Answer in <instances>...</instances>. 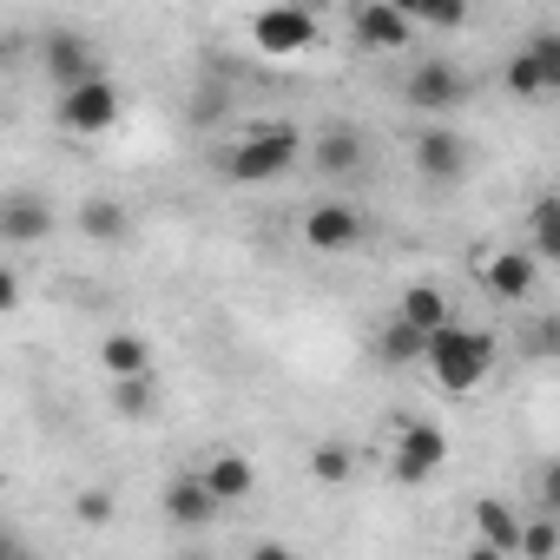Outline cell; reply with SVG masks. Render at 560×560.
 <instances>
[{"mask_svg":"<svg viewBox=\"0 0 560 560\" xmlns=\"http://www.w3.org/2000/svg\"><path fill=\"white\" fill-rule=\"evenodd\" d=\"M475 553H508L514 560V547H521V514L508 508V501H475Z\"/></svg>","mask_w":560,"mask_h":560,"instance_id":"15","label":"cell"},{"mask_svg":"<svg viewBox=\"0 0 560 560\" xmlns=\"http://www.w3.org/2000/svg\"><path fill=\"white\" fill-rule=\"evenodd\" d=\"M389 8H402V14H409V21H416V14H422V8H429V0H389Z\"/></svg>","mask_w":560,"mask_h":560,"instance_id":"31","label":"cell"},{"mask_svg":"<svg viewBox=\"0 0 560 560\" xmlns=\"http://www.w3.org/2000/svg\"><path fill=\"white\" fill-rule=\"evenodd\" d=\"M159 508H165L172 527H211L218 521V494L205 488V475H172L165 494H159Z\"/></svg>","mask_w":560,"mask_h":560,"instance_id":"12","label":"cell"},{"mask_svg":"<svg viewBox=\"0 0 560 560\" xmlns=\"http://www.w3.org/2000/svg\"><path fill=\"white\" fill-rule=\"evenodd\" d=\"M40 67H47L54 86H73V80H86L100 67V54H93V40L80 27H47L40 34Z\"/></svg>","mask_w":560,"mask_h":560,"instance_id":"10","label":"cell"},{"mask_svg":"<svg viewBox=\"0 0 560 560\" xmlns=\"http://www.w3.org/2000/svg\"><path fill=\"white\" fill-rule=\"evenodd\" d=\"M350 34L370 47V54H402L416 40V21L402 8H389V0H363V8L350 14Z\"/></svg>","mask_w":560,"mask_h":560,"instance_id":"11","label":"cell"},{"mask_svg":"<svg viewBox=\"0 0 560 560\" xmlns=\"http://www.w3.org/2000/svg\"><path fill=\"white\" fill-rule=\"evenodd\" d=\"M250 47L270 54V60H298L317 47V14L298 8V0H277V8H257L250 14Z\"/></svg>","mask_w":560,"mask_h":560,"instance_id":"3","label":"cell"},{"mask_svg":"<svg viewBox=\"0 0 560 560\" xmlns=\"http://www.w3.org/2000/svg\"><path fill=\"white\" fill-rule=\"evenodd\" d=\"M508 93H514V100H553V80L540 73L534 47H521V54L508 60Z\"/></svg>","mask_w":560,"mask_h":560,"instance_id":"21","label":"cell"},{"mask_svg":"<svg viewBox=\"0 0 560 560\" xmlns=\"http://www.w3.org/2000/svg\"><path fill=\"white\" fill-rule=\"evenodd\" d=\"M416 172H422L429 185L468 178V139H462L455 126H422V132H416Z\"/></svg>","mask_w":560,"mask_h":560,"instance_id":"9","label":"cell"},{"mask_svg":"<svg viewBox=\"0 0 560 560\" xmlns=\"http://www.w3.org/2000/svg\"><path fill=\"white\" fill-rule=\"evenodd\" d=\"M311 475H317L324 488H343V481L357 475V455H350V442H317V448H311Z\"/></svg>","mask_w":560,"mask_h":560,"instance_id":"23","label":"cell"},{"mask_svg":"<svg viewBox=\"0 0 560 560\" xmlns=\"http://www.w3.org/2000/svg\"><path fill=\"white\" fill-rule=\"evenodd\" d=\"M396 317H402V324H416V330L429 337V330L455 324V298H448L442 284H409V291H402V304H396Z\"/></svg>","mask_w":560,"mask_h":560,"instance_id":"16","label":"cell"},{"mask_svg":"<svg viewBox=\"0 0 560 560\" xmlns=\"http://www.w3.org/2000/svg\"><path fill=\"white\" fill-rule=\"evenodd\" d=\"M159 409V383H152V370H139V376H113V416L119 422H145Z\"/></svg>","mask_w":560,"mask_h":560,"instance_id":"20","label":"cell"},{"mask_svg":"<svg viewBox=\"0 0 560 560\" xmlns=\"http://www.w3.org/2000/svg\"><path fill=\"white\" fill-rule=\"evenodd\" d=\"M80 231H86V244H126L132 211H126L119 198H86V205H80Z\"/></svg>","mask_w":560,"mask_h":560,"instance_id":"18","label":"cell"},{"mask_svg":"<svg viewBox=\"0 0 560 560\" xmlns=\"http://www.w3.org/2000/svg\"><path fill=\"white\" fill-rule=\"evenodd\" d=\"M527 47H534V60H540V73H547V80H553V93H560V34H534Z\"/></svg>","mask_w":560,"mask_h":560,"instance_id":"28","label":"cell"},{"mask_svg":"<svg viewBox=\"0 0 560 560\" xmlns=\"http://www.w3.org/2000/svg\"><path fill=\"white\" fill-rule=\"evenodd\" d=\"M376 357H383V363H422V330L402 324V317H389L383 337H376Z\"/></svg>","mask_w":560,"mask_h":560,"instance_id":"22","label":"cell"},{"mask_svg":"<svg viewBox=\"0 0 560 560\" xmlns=\"http://www.w3.org/2000/svg\"><path fill=\"white\" fill-rule=\"evenodd\" d=\"M198 475H205V488L218 494V508H237V501L257 488V468H250V455H237V448H218Z\"/></svg>","mask_w":560,"mask_h":560,"instance_id":"14","label":"cell"},{"mask_svg":"<svg viewBox=\"0 0 560 560\" xmlns=\"http://www.w3.org/2000/svg\"><path fill=\"white\" fill-rule=\"evenodd\" d=\"M317 165H324V178H357L363 172V132L357 126L317 132Z\"/></svg>","mask_w":560,"mask_h":560,"instance_id":"17","label":"cell"},{"mask_svg":"<svg viewBox=\"0 0 560 560\" xmlns=\"http://www.w3.org/2000/svg\"><path fill=\"white\" fill-rule=\"evenodd\" d=\"M494 357H501V350H494V337H488V330H468L462 317L422 337V363H429V376H435L448 396H475V389L488 383Z\"/></svg>","mask_w":560,"mask_h":560,"instance_id":"2","label":"cell"},{"mask_svg":"<svg viewBox=\"0 0 560 560\" xmlns=\"http://www.w3.org/2000/svg\"><path fill=\"white\" fill-rule=\"evenodd\" d=\"M0 67H8V34H0Z\"/></svg>","mask_w":560,"mask_h":560,"instance_id":"33","label":"cell"},{"mask_svg":"<svg viewBox=\"0 0 560 560\" xmlns=\"http://www.w3.org/2000/svg\"><path fill=\"white\" fill-rule=\"evenodd\" d=\"M14 311H21V277L0 264V317H14Z\"/></svg>","mask_w":560,"mask_h":560,"instance_id":"29","label":"cell"},{"mask_svg":"<svg viewBox=\"0 0 560 560\" xmlns=\"http://www.w3.org/2000/svg\"><path fill=\"white\" fill-rule=\"evenodd\" d=\"M73 514H80L86 527H106V521H113V494H106V488H80V501H73Z\"/></svg>","mask_w":560,"mask_h":560,"instance_id":"27","label":"cell"},{"mask_svg":"<svg viewBox=\"0 0 560 560\" xmlns=\"http://www.w3.org/2000/svg\"><path fill=\"white\" fill-rule=\"evenodd\" d=\"M527 250H534V257H560V198H540V205H534Z\"/></svg>","mask_w":560,"mask_h":560,"instance_id":"24","label":"cell"},{"mask_svg":"<svg viewBox=\"0 0 560 560\" xmlns=\"http://www.w3.org/2000/svg\"><path fill=\"white\" fill-rule=\"evenodd\" d=\"M298 152H304V132H298L291 119H250V126L224 145L218 172L237 178V185H270V178H284V172L298 165Z\"/></svg>","mask_w":560,"mask_h":560,"instance_id":"1","label":"cell"},{"mask_svg":"<svg viewBox=\"0 0 560 560\" xmlns=\"http://www.w3.org/2000/svg\"><path fill=\"white\" fill-rule=\"evenodd\" d=\"M481 277H488V291H494V298L521 304V298H534V277H540V257H534V250H494Z\"/></svg>","mask_w":560,"mask_h":560,"instance_id":"13","label":"cell"},{"mask_svg":"<svg viewBox=\"0 0 560 560\" xmlns=\"http://www.w3.org/2000/svg\"><path fill=\"white\" fill-rule=\"evenodd\" d=\"M14 553H21V540H14V534H0V560H14Z\"/></svg>","mask_w":560,"mask_h":560,"instance_id":"32","label":"cell"},{"mask_svg":"<svg viewBox=\"0 0 560 560\" xmlns=\"http://www.w3.org/2000/svg\"><path fill=\"white\" fill-rule=\"evenodd\" d=\"M442 462H448V435H442V422H422V416H409V422L396 429V455H389L396 481H429Z\"/></svg>","mask_w":560,"mask_h":560,"instance_id":"6","label":"cell"},{"mask_svg":"<svg viewBox=\"0 0 560 560\" xmlns=\"http://www.w3.org/2000/svg\"><path fill=\"white\" fill-rule=\"evenodd\" d=\"M218 113H224V93H205V100H198V106H191V119H198V126H211V119H218Z\"/></svg>","mask_w":560,"mask_h":560,"instance_id":"30","label":"cell"},{"mask_svg":"<svg viewBox=\"0 0 560 560\" xmlns=\"http://www.w3.org/2000/svg\"><path fill=\"white\" fill-rule=\"evenodd\" d=\"M100 363H106V376H139V370H152V343L139 330H113L100 343Z\"/></svg>","mask_w":560,"mask_h":560,"instance_id":"19","label":"cell"},{"mask_svg":"<svg viewBox=\"0 0 560 560\" xmlns=\"http://www.w3.org/2000/svg\"><path fill=\"white\" fill-rule=\"evenodd\" d=\"M298 8H311V14H317V8H324V0H298Z\"/></svg>","mask_w":560,"mask_h":560,"instance_id":"34","label":"cell"},{"mask_svg":"<svg viewBox=\"0 0 560 560\" xmlns=\"http://www.w3.org/2000/svg\"><path fill=\"white\" fill-rule=\"evenodd\" d=\"M60 126L73 132V139H100V132H113L119 126V86L93 67L86 80H73V86H60Z\"/></svg>","mask_w":560,"mask_h":560,"instance_id":"4","label":"cell"},{"mask_svg":"<svg viewBox=\"0 0 560 560\" xmlns=\"http://www.w3.org/2000/svg\"><path fill=\"white\" fill-rule=\"evenodd\" d=\"M363 237H370V224H363V211H350L343 198H324V205L304 211V244L324 250V257H343V250H357Z\"/></svg>","mask_w":560,"mask_h":560,"instance_id":"7","label":"cell"},{"mask_svg":"<svg viewBox=\"0 0 560 560\" xmlns=\"http://www.w3.org/2000/svg\"><path fill=\"white\" fill-rule=\"evenodd\" d=\"M47 237H54L47 191H27V185L0 191V244H47Z\"/></svg>","mask_w":560,"mask_h":560,"instance_id":"8","label":"cell"},{"mask_svg":"<svg viewBox=\"0 0 560 560\" xmlns=\"http://www.w3.org/2000/svg\"><path fill=\"white\" fill-rule=\"evenodd\" d=\"M462 21H468V0H429V8L416 14V27H442V34L462 27Z\"/></svg>","mask_w":560,"mask_h":560,"instance_id":"26","label":"cell"},{"mask_svg":"<svg viewBox=\"0 0 560 560\" xmlns=\"http://www.w3.org/2000/svg\"><path fill=\"white\" fill-rule=\"evenodd\" d=\"M553 540H560V534H553V514L540 508V521H534V527H521V547H514V553H527V560H547V553H553Z\"/></svg>","mask_w":560,"mask_h":560,"instance_id":"25","label":"cell"},{"mask_svg":"<svg viewBox=\"0 0 560 560\" xmlns=\"http://www.w3.org/2000/svg\"><path fill=\"white\" fill-rule=\"evenodd\" d=\"M402 100H409L416 113H435V119H448V113L468 100V73H462L455 60H422V67L402 80Z\"/></svg>","mask_w":560,"mask_h":560,"instance_id":"5","label":"cell"}]
</instances>
